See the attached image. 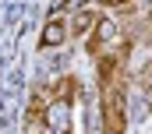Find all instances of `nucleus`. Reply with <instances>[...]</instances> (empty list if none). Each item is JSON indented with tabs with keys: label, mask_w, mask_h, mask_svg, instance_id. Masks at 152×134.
Instances as JSON below:
<instances>
[{
	"label": "nucleus",
	"mask_w": 152,
	"mask_h": 134,
	"mask_svg": "<svg viewBox=\"0 0 152 134\" xmlns=\"http://www.w3.org/2000/svg\"><path fill=\"white\" fill-rule=\"evenodd\" d=\"M99 117H103V131H117L124 134V124H127V102H124V92L117 85H106L103 95H99Z\"/></svg>",
	"instance_id": "f257e3e1"
},
{
	"label": "nucleus",
	"mask_w": 152,
	"mask_h": 134,
	"mask_svg": "<svg viewBox=\"0 0 152 134\" xmlns=\"http://www.w3.org/2000/svg\"><path fill=\"white\" fill-rule=\"evenodd\" d=\"M64 42H67V21H64V14H50L46 25H42V35H39V46L42 50H57Z\"/></svg>",
	"instance_id": "f03ea898"
},
{
	"label": "nucleus",
	"mask_w": 152,
	"mask_h": 134,
	"mask_svg": "<svg viewBox=\"0 0 152 134\" xmlns=\"http://www.w3.org/2000/svg\"><path fill=\"white\" fill-rule=\"evenodd\" d=\"M92 42H88V50L92 53H99V46H113V42H120V25H117L113 18H99L96 21V28H92Z\"/></svg>",
	"instance_id": "7ed1b4c3"
},
{
	"label": "nucleus",
	"mask_w": 152,
	"mask_h": 134,
	"mask_svg": "<svg viewBox=\"0 0 152 134\" xmlns=\"http://www.w3.org/2000/svg\"><path fill=\"white\" fill-rule=\"evenodd\" d=\"M96 21H99V14H96L92 7H81L75 18L67 21V35H88L92 28H96Z\"/></svg>",
	"instance_id": "20e7f679"
},
{
	"label": "nucleus",
	"mask_w": 152,
	"mask_h": 134,
	"mask_svg": "<svg viewBox=\"0 0 152 134\" xmlns=\"http://www.w3.org/2000/svg\"><path fill=\"white\" fill-rule=\"evenodd\" d=\"M117 71H120V60H117V57H99L96 74H99V85H103V88H106V85H113Z\"/></svg>",
	"instance_id": "39448f33"
},
{
	"label": "nucleus",
	"mask_w": 152,
	"mask_h": 134,
	"mask_svg": "<svg viewBox=\"0 0 152 134\" xmlns=\"http://www.w3.org/2000/svg\"><path fill=\"white\" fill-rule=\"evenodd\" d=\"M57 99L67 102V106L78 99V81H75V78H60V81H57Z\"/></svg>",
	"instance_id": "423d86ee"
},
{
	"label": "nucleus",
	"mask_w": 152,
	"mask_h": 134,
	"mask_svg": "<svg viewBox=\"0 0 152 134\" xmlns=\"http://www.w3.org/2000/svg\"><path fill=\"white\" fill-rule=\"evenodd\" d=\"M134 0H99V7H110V11H124V7H131Z\"/></svg>",
	"instance_id": "0eeeda50"
},
{
	"label": "nucleus",
	"mask_w": 152,
	"mask_h": 134,
	"mask_svg": "<svg viewBox=\"0 0 152 134\" xmlns=\"http://www.w3.org/2000/svg\"><path fill=\"white\" fill-rule=\"evenodd\" d=\"M145 99H149V109H152V71L145 74Z\"/></svg>",
	"instance_id": "6e6552de"
},
{
	"label": "nucleus",
	"mask_w": 152,
	"mask_h": 134,
	"mask_svg": "<svg viewBox=\"0 0 152 134\" xmlns=\"http://www.w3.org/2000/svg\"><path fill=\"white\" fill-rule=\"evenodd\" d=\"M103 134H117V131H103Z\"/></svg>",
	"instance_id": "1a4fd4ad"
}]
</instances>
